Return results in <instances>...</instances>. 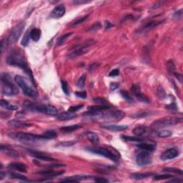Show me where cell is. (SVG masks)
Here are the masks:
<instances>
[{
	"instance_id": "obj_50",
	"label": "cell",
	"mask_w": 183,
	"mask_h": 183,
	"mask_svg": "<svg viewBox=\"0 0 183 183\" xmlns=\"http://www.w3.org/2000/svg\"><path fill=\"white\" fill-rule=\"evenodd\" d=\"M61 167H66V165L62 163H55L50 165H46V166L44 167V168H45V169H52V168H61Z\"/></svg>"
},
{
	"instance_id": "obj_46",
	"label": "cell",
	"mask_w": 183,
	"mask_h": 183,
	"mask_svg": "<svg viewBox=\"0 0 183 183\" xmlns=\"http://www.w3.org/2000/svg\"><path fill=\"white\" fill-rule=\"evenodd\" d=\"M83 107H84V105H76V106H71L68 109V112H72V113H75L76 112H77V111H79L80 109H81Z\"/></svg>"
},
{
	"instance_id": "obj_25",
	"label": "cell",
	"mask_w": 183,
	"mask_h": 183,
	"mask_svg": "<svg viewBox=\"0 0 183 183\" xmlns=\"http://www.w3.org/2000/svg\"><path fill=\"white\" fill-rule=\"evenodd\" d=\"M44 113L49 115L56 116L58 115V111L56 109V107H54L52 105H47V106H44Z\"/></svg>"
},
{
	"instance_id": "obj_36",
	"label": "cell",
	"mask_w": 183,
	"mask_h": 183,
	"mask_svg": "<svg viewBox=\"0 0 183 183\" xmlns=\"http://www.w3.org/2000/svg\"><path fill=\"white\" fill-rule=\"evenodd\" d=\"M31 38L30 37V31H27L24 34V35L23 36L22 40L21 42V45L24 46V47H27V44H29V39Z\"/></svg>"
},
{
	"instance_id": "obj_12",
	"label": "cell",
	"mask_w": 183,
	"mask_h": 183,
	"mask_svg": "<svg viewBox=\"0 0 183 183\" xmlns=\"http://www.w3.org/2000/svg\"><path fill=\"white\" fill-rule=\"evenodd\" d=\"M0 150L1 152L7 155V156L11 157L12 158H15V159H18L19 158L20 155L17 151L14 149L13 148L9 147V146H5V145H1V147H0Z\"/></svg>"
},
{
	"instance_id": "obj_8",
	"label": "cell",
	"mask_w": 183,
	"mask_h": 183,
	"mask_svg": "<svg viewBox=\"0 0 183 183\" xmlns=\"http://www.w3.org/2000/svg\"><path fill=\"white\" fill-rule=\"evenodd\" d=\"M102 119L106 121H119L125 117V112L121 110H108L104 111L99 115Z\"/></svg>"
},
{
	"instance_id": "obj_61",
	"label": "cell",
	"mask_w": 183,
	"mask_h": 183,
	"mask_svg": "<svg viewBox=\"0 0 183 183\" xmlns=\"http://www.w3.org/2000/svg\"><path fill=\"white\" fill-rule=\"evenodd\" d=\"M113 26V24H112V23L109 22V21H106V22H105V29H110L111 27H112Z\"/></svg>"
},
{
	"instance_id": "obj_53",
	"label": "cell",
	"mask_w": 183,
	"mask_h": 183,
	"mask_svg": "<svg viewBox=\"0 0 183 183\" xmlns=\"http://www.w3.org/2000/svg\"><path fill=\"white\" fill-rule=\"evenodd\" d=\"M119 74V71L118 69H114L112 70L109 73V77H117Z\"/></svg>"
},
{
	"instance_id": "obj_5",
	"label": "cell",
	"mask_w": 183,
	"mask_h": 183,
	"mask_svg": "<svg viewBox=\"0 0 183 183\" xmlns=\"http://www.w3.org/2000/svg\"><path fill=\"white\" fill-rule=\"evenodd\" d=\"M14 80L26 96L32 98H35L37 96V90L31 84H29L28 80L25 77L21 75H17L14 77Z\"/></svg>"
},
{
	"instance_id": "obj_30",
	"label": "cell",
	"mask_w": 183,
	"mask_h": 183,
	"mask_svg": "<svg viewBox=\"0 0 183 183\" xmlns=\"http://www.w3.org/2000/svg\"><path fill=\"white\" fill-rule=\"evenodd\" d=\"M42 135L45 137L47 138V139H54V138L57 137V134L54 130L50 129V130L45 131V132L42 134Z\"/></svg>"
},
{
	"instance_id": "obj_29",
	"label": "cell",
	"mask_w": 183,
	"mask_h": 183,
	"mask_svg": "<svg viewBox=\"0 0 183 183\" xmlns=\"http://www.w3.org/2000/svg\"><path fill=\"white\" fill-rule=\"evenodd\" d=\"M87 137L89 139L90 142H92L94 144H98L99 142V138L97 136V135H96L94 132H90L87 134Z\"/></svg>"
},
{
	"instance_id": "obj_23",
	"label": "cell",
	"mask_w": 183,
	"mask_h": 183,
	"mask_svg": "<svg viewBox=\"0 0 183 183\" xmlns=\"http://www.w3.org/2000/svg\"><path fill=\"white\" fill-rule=\"evenodd\" d=\"M81 127L82 126L80 125H70V126L62 127L60 128V131L64 132V133H71V132L81 128Z\"/></svg>"
},
{
	"instance_id": "obj_49",
	"label": "cell",
	"mask_w": 183,
	"mask_h": 183,
	"mask_svg": "<svg viewBox=\"0 0 183 183\" xmlns=\"http://www.w3.org/2000/svg\"><path fill=\"white\" fill-rule=\"evenodd\" d=\"M101 27H102V24H100V22H96L95 23V24H94L91 27H90V28L87 29V31L88 32L97 31V30H99V29L101 28Z\"/></svg>"
},
{
	"instance_id": "obj_26",
	"label": "cell",
	"mask_w": 183,
	"mask_h": 183,
	"mask_svg": "<svg viewBox=\"0 0 183 183\" xmlns=\"http://www.w3.org/2000/svg\"><path fill=\"white\" fill-rule=\"evenodd\" d=\"M0 105H1V107L4 108L5 109H7V110L14 111L18 109V107L16 106V105H11L7 101L4 100V99H1V101H0Z\"/></svg>"
},
{
	"instance_id": "obj_47",
	"label": "cell",
	"mask_w": 183,
	"mask_h": 183,
	"mask_svg": "<svg viewBox=\"0 0 183 183\" xmlns=\"http://www.w3.org/2000/svg\"><path fill=\"white\" fill-rule=\"evenodd\" d=\"M131 92H132V93L135 96L137 95V94L141 92V88L140 87H139V84H133V85L132 86V87H131Z\"/></svg>"
},
{
	"instance_id": "obj_19",
	"label": "cell",
	"mask_w": 183,
	"mask_h": 183,
	"mask_svg": "<svg viewBox=\"0 0 183 183\" xmlns=\"http://www.w3.org/2000/svg\"><path fill=\"white\" fill-rule=\"evenodd\" d=\"M164 20H161V21H149V22L146 23L142 28L140 29L139 31L141 32H147L149 30L152 29L153 28L155 27H158V25L161 24L162 22H163Z\"/></svg>"
},
{
	"instance_id": "obj_42",
	"label": "cell",
	"mask_w": 183,
	"mask_h": 183,
	"mask_svg": "<svg viewBox=\"0 0 183 183\" xmlns=\"http://www.w3.org/2000/svg\"><path fill=\"white\" fill-rule=\"evenodd\" d=\"M85 80H86V74H83L81 77H80V79L78 80L77 83V86L80 89H82L84 87L85 85Z\"/></svg>"
},
{
	"instance_id": "obj_3",
	"label": "cell",
	"mask_w": 183,
	"mask_h": 183,
	"mask_svg": "<svg viewBox=\"0 0 183 183\" xmlns=\"http://www.w3.org/2000/svg\"><path fill=\"white\" fill-rule=\"evenodd\" d=\"M11 139L18 142L29 143V142H37L40 140H45L47 138L43 135H37L34 134L25 133V132H11L8 135Z\"/></svg>"
},
{
	"instance_id": "obj_35",
	"label": "cell",
	"mask_w": 183,
	"mask_h": 183,
	"mask_svg": "<svg viewBox=\"0 0 183 183\" xmlns=\"http://www.w3.org/2000/svg\"><path fill=\"white\" fill-rule=\"evenodd\" d=\"M163 171L168 172V173H177L180 175H182L183 174L182 170L175 168H165L163 169Z\"/></svg>"
},
{
	"instance_id": "obj_20",
	"label": "cell",
	"mask_w": 183,
	"mask_h": 183,
	"mask_svg": "<svg viewBox=\"0 0 183 183\" xmlns=\"http://www.w3.org/2000/svg\"><path fill=\"white\" fill-rule=\"evenodd\" d=\"M102 128L107 130L114 131V132H119V131H123L127 129V125H102Z\"/></svg>"
},
{
	"instance_id": "obj_22",
	"label": "cell",
	"mask_w": 183,
	"mask_h": 183,
	"mask_svg": "<svg viewBox=\"0 0 183 183\" xmlns=\"http://www.w3.org/2000/svg\"><path fill=\"white\" fill-rule=\"evenodd\" d=\"M75 117L76 115L74 113H72L70 112H64L57 115V118L60 121H67L73 119Z\"/></svg>"
},
{
	"instance_id": "obj_58",
	"label": "cell",
	"mask_w": 183,
	"mask_h": 183,
	"mask_svg": "<svg viewBox=\"0 0 183 183\" xmlns=\"http://www.w3.org/2000/svg\"><path fill=\"white\" fill-rule=\"evenodd\" d=\"M75 144V142L74 141H70V142H61L60 145H62V146H71V145H74Z\"/></svg>"
},
{
	"instance_id": "obj_33",
	"label": "cell",
	"mask_w": 183,
	"mask_h": 183,
	"mask_svg": "<svg viewBox=\"0 0 183 183\" xmlns=\"http://www.w3.org/2000/svg\"><path fill=\"white\" fill-rule=\"evenodd\" d=\"M157 135H158V136L159 137L166 138L170 137L171 135H172V132H171V131L168 130V129H163V130L158 131Z\"/></svg>"
},
{
	"instance_id": "obj_14",
	"label": "cell",
	"mask_w": 183,
	"mask_h": 183,
	"mask_svg": "<svg viewBox=\"0 0 183 183\" xmlns=\"http://www.w3.org/2000/svg\"><path fill=\"white\" fill-rule=\"evenodd\" d=\"M28 152L32 155V156L34 157L37 159L43 161H47V162H52V161H55L56 160L54 158H51V157L48 156V155H45V154L42 153V152H36V151L33 150H28Z\"/></svg>"
},
{
	"instance_id": "obj_44",
	"label": "cell",
	"mask_w": 183,
	"mask_h": 183,
	"mask_svg": "<svg viewBox=\"0 0 183 183\" xmlns=\"http://www.w3.org/2000/svg\"><path fill=\"white\" fill-rule=\"evenodd\" d=\"M152 112H146V111H143V112H139L135 114V115H132V117L134 118H139V117H147L151 115Z\"/></svg>"
},
{
	"instance_id": "obj_2",
	"label": "cell",
	"mask_w": 183,
	"mask_h": 183,
	"mask_svg": "<svg viewBox=\"0 0 183 183\" xmlns=\"http://www.w3.org/2000/svg\"><path fill=\"white\" fill-rule=\"evenodd\" d=\"M87 151L96 155L104 156L108 159L111 160L115 162H117L120 158V155L119 152L112 148L101 147H88L86 148Z\"/></svg>"
},
{
	"instance_id": "obj_31",
	"label": "cell",
	"mask_w": 183,
	"mask_h": 183,
	"mask_svg": "<svg viewBox=\"0 0 183 183\" xmlns=\"http://www.w3.org/2000/svg\"><path fill=\"white\" fill-rule=\"evenodd\" d=\"M72 34H73V32H70V33H67V34H63L62 36H61V37H60V38L57 40V46H61L62 44H63L64 42H65L66 40H67V38H69L70 37H71Z\"/></svg>"
},
{
	"instance_id": "obj_11",
	"label": "cell",
	"mask_w": 183,
	"mask_h": 183,
	"mask_svg": "<svg viewBox=\"0 0 183 183\" xmlns=\"http://www.w3.org/2000/svg\"><path fill=\"white\" fill-rule=\"evenodd\" d=\"M180 152L177 148H170L167 149L165 152H162L161 155V160H172L176 158L177 157L179 156Z\"/></svg>"
},
{
	"instance_id": "obj_6",
	"label": "cell",
	"mask_w": 183,
	"mask_h": 183,
	"mask_svg": "<svg viewBox=\"0 0 183 183\" xmlns=\"http://www.w3.org/2000/svg\"><path fill=\"white\" fill-rule=\"evenodd\" d=\"M1 92L2 94L7 96H14L19 93L18 89L9 79L8 75L2 74L1 77Z\"/></svg>"
},
{
	"instance_id": "obj_10",
	"label": "cell",
	"mask_w": 183,
	"mask_h": 183,
	"mask_svg": "<svg viewBox=\"0 0 183 183\" xmlns=\"http://www.w3.org/2000/svg\"><path fill=\"white\" fill-rule=\"evenodd\" d=\"M152 157L149 152L143 150L139 152L136 158V162L139 166H146L152 163Z\"/></svg>"
},
{
	"instance_id": "obj_43",
	"label": "cell",
	"mask_w": 183,
	"mask_h": 183,
	"mask_svg": "<svg viewBox=\"0 0 183 183\" xmlns=\"http://www.w3.org/2000/svg\"><path fill=\"white\" fill-rule=\"evenodd\" d=\"M120 94L122 95V97L125 99L126 101H127L128 102H134V99L132 97L130 96L128 92L125 91V90H121Z\"/></svg>"
},
{
	"instance_id": "obj_56",
	"label": "cell",
	"mask_w": 183,
	"mask_h": 183,
	"mask_svg": "<svg viewBox=\"0 0 183 183\" xmlns=\"http://www.w3.org/2000/svg\"><path fill=\"white\" fill-rule=\"evenodd\" d=\"M94 180L96 182H108L107 180L102 178H94Z\"/></svg>"
},
{
	"instance_id": "obj_39",
	"label": "cell",
	"mask_w": 183,
	"mask_h": 183,
	"mask_svg": "<svg viewBox=\"0 0 183 183\" xmlns=\"http://www.w3.org/2000/svg\"><path fill=\"white\" fill-rule=\"evenodd\" d=\"M93 101L95 103H98L101 105H109V102L106 99H105L104 97H95L93 99Z\"/></svg>"
},
{
	"instance_id": "obj_16",
	"label": "cell",
	"mask_w": 183,
	"mask_h": 183,
	"mask_svg": "<svg viewBox=\"0 0 183 183\" xmlns=\"http://www.w3.org/2000/svg\"><path fill=\"white\" fill-rule=\"evenodd\" d=\"M137 146L139 148V149H142V150L147 151V152H153L156 149V144L154 142H139Z\"/></svg>"
},
{
	"instance_id": "obj_60",
	"label": "cell",
	"mask_w": 183,
	"mask_h": 183,
	"mask_svg": "<svg viewBox=\"0 0 183 183\" xmlns=\"http://www.w3.org/2000/svg\"><path fill=\"white\" fill-rule=\"evenodd\" d=\"M118 87H119V84H118L117 83H116V82L111 83V84H110V90H112V91H113V90H116L118 88Z\"/></svg>"
},
{
	"instance_id": "obj_37",
	"label": "cell",
	"mask_w": 183,
	"mask_h": 183,
	"mask_svg": "<svg viewBox=\"0 0 183 183\" xmlns=\"http://www.w3.org/2000/svg\"><path fill=\"white\" fill-rule=\"evenodd\" d=\"M122 138L125 139L126 141H132V142H141L144 141V139L140 138L139 137H130V136H126V135H122Z\"/></svg>"
},
{
	"instance_id": "obj_21",
	"label": "cell",
	"mask_w": 183,
	"mask_h": 183,
	"mask_svg": "<svg viewBox=\"0 0 183 183\" xmlns=\"http://www.w3.org/2000/svg\"><path fill=\"white\" fill-rule=\"evenodd\" d=\"M90 176H85V175H74V176L68 177L62 180V182H78V181L83 180H87Z\"/></svg>"
},
{
	"instance_id": "obj_55",
	"label": "cell",
	"mask_w": 183,
	"mask_h": 183,
	"mask_svg": "<svg viewBox=\"0 0 183 183\" xmlns=\"http://www.w3.org/2000/svg\"><path fill=\"white\" fill-rule=\"evenodd\" d=\"M89 2H90V1H86V0H74L73 1V3L74 4H83Z\"/></svg>"
},
{
	"instance_id": "obj_48",
	"label": "cell",
	"mask_w": 183,
	"mask_h": 183,
	"mask_svg": "<svg viewBox=\"0 0 183 183\" xmlns=\"http://www.w3.org/2000/svg\"><path fill=\"white\" fill-rule=\"evenodd\" d=\"M61 83H62V88L63 92H64L67 95H70L68 84H67V82H65L64 80H61Z\"/></svg>"
},
{
	"instance_id": "obj_13",
	"label": "cell",
	"mask_w": 183,
	"mask_h": 183,
	"mask_svg": "<svg viewBox=\"0 0 183 183\" xmlns=\"http://www.w3.org/2000/svg\"><path fill=\"white\" fill-rule=\"evenodd\" d=\"M65 11L66 9L64 4H60V5L57 6V7L52 11L51 17L54 19L61 18L62 17H63V16L64 15Z\"/></svg>"
},
{
	"instance_id": "obj_1",
	"label": "cell",
	"mask_w": 183,
	"mask_h": 183,
	"mask_svg": "<svg viewBox=\"0 0 183 183\" xmlns=\"http://www.w3.org/2000/svg\"><path fill=\"white\" fill-rule=\"evenodd\" d=\"M7 62L9 65L19 67L22 69V70H24V72L28 75H29L32 82L34 83L32 72L31 70L29 67L24 52H22L21 50L16 49V50H12L8 55V57H7Z\"/></svg>"
},
{
	"instance_id": "obj_52",
	"label": "cell",
	"mask_w": 183,
	"mask_h": 183,
	"mask_svg": "<svg viewBox=\"0 0 183 183\" xmlns=\"http://www.w3.org/2000/svg\"><path fill=\"white\" fill-rule=\"evenodd\" d=\"M76 96L78 97L81 98V99H86L87 98V92H77L75 93Z\"/></svg>"
},
{
	"instance_id": "obj_45",
	"label": "cell",
	"mask_w": 183,
	"mask_h": 183,
	"mask_svg": "<svg viewBox=\"0 0 183 183\" xmlns=\"http://www.w3.org/2000/svg\"><path fill=\"white\" fill-rule=\"evenodd\" d=\"M173 178L172 175H170V174H165V175H156V176L154 177V180H162L170 179V178Z\"/></svg>"
},
{
	"instance_id": "obj_4",
	"label": "cell",
	"mask_w": 183,
	"mask_h": 183,
	"mask_svg": "<svg viewBox=\"0 0 183 183\" xmlns=\"http://www.w3.org/2000/svg\"><path fill=\"white\" fill-rule=\"evenodd\" d=\"M183 119L182 117L168 116L158 119L153 122L151 125V127L153 129H160L164 127L172 125H178L182 122Z\"/></svg>"
},
{
	"instance_id": "obj_24",
	"label": "cell",
	"mask_w": 183,
	"mask_h": 183,
	"mask_svg": "<svg viewBox=\"0 0 183 183\" xmlns=\"http://www.w3.org/2000/svg\"><path fill=\"white\" fill-rule=\"evenodd\" d=\"M41 30L38 28H34L30 31V37H31V39L35 42L39 41V40L41 37Z\"/></svg>"
},
{
	"instance_id": "obj_28",
	"label": "cell",
	"mask_w": 183,
	"mask_h": 183,
	"mask_svg": "<svg viewBox=\"0 0 183 183\" xmlns=\"http://www.w3.org/2000/svg\"><path fill=\"white\" fill-rule=\"evenodd\" d=\"M147 132V128L145 126H137L133 129L134 135L136 137H142Z\"/></svg>"
},
{
	"instance_id": "obj_32",
	"label": "cell",
	"mask_w": 183,
	"mask_h": 183,
	"mask_svg": "<svg viewBox=\"0 0 183 183\" xmlns=\"http://www.w3.org/2000/svg\"><path fill=\"white\" fill-rule=\"evenodd\" d=\"M89 15H85V16H83V17H78V18L76 19L71 24V27H76V26L79 25V24H82V23L84 22V21L88 19Z\"/></svg>"
},
{
	"instance_id": "obj_59",
	"label": "cell",
	"mask_w": 183,
	"mask_h": 183,
	"mask_svg": "<svg viewBox=\"0 0 183 183\" xmlns=\"http://www.w3.org/2000/svg\"><path fill=\"white\" fill-rule=\"evenodd\" d=\"M173 75L175 76V77H176V79H178V80L180 82L182 83V74H180V73L175 72L174 73Z\"/></svg>"
},
{
	"instance_id": "obj_9",
	"label": "cell",
	"mask_w": 183,
	"mask_h": 183,
	"mask_svg": "<svg viewBox=\"0 0 183 183\" xmlns=\"http://www.w3.org/2000/svg\"><path fill=\"white\" fill-rule=\"evenodd\" d=\"M24 27H25V22L21 21V22L19 23L17 25H16L12 29L9 36L7 38L9 44H14L15 42H17V41L19 40L21 34H22Z\"/></svg>"
},
{
	"instance_id": "obj_54",
	"label": "cell",
	"mask_w": 183,
	"mask_h": 183,
	"mask_svg": "<svg viewBox=\"0 0 183 183\" xmlns=\"http://www.w3.org/2000/svg\"><path fill=\"white\" fill-rule=\"evenodd\" d=\"M165 107L168 109H170V110H177V109H177V105L175 102H173V103L170 104V105H167Z\"/></svg>"
},
{
	"instance_id": "obj_38",
	"label": "cell",
	"mask_w": 183,
	"mask_h": 183,
	"mask_svg": "<svg viewBox=\"0 0 183 183\" xmlns=\"http://www.w3.org/2000/svg\"><path fill=\"white\" fill-rule=\"evenodd\" d=\"M135 97H136L137 99L138 100L140 101V102H145V103H149V102H150V100H149V99L148 98V97L146 96L145 95H144V94H142V92H139V93L137 94V95H135Z\"/></svg>"
},
{
	"instance_id": "obj_15",
	"label": "cell",
	"mask_w": 183,
	"mask_h": 183,
	"mask_svg": "<svg viewBox=\"0 0 183 183\" xmlns=\"http://www.w3.org/2000/svg\"><path fill=\"white\" fill-rule=\"evenodd\" d=\"M65 172L64 170H60V171H55L52 170H44L41 171V172H37L38 175H42V176L44 177V178H54V177L60 176V175H63Z\"/></svg>"
},
{
	"instance_id": "obj_17",
	"label": "cell",
	"mask_w": 183,
	"mask_h": 183,
	"mask_svg": "<svg viewBox=\"0 0 183 183\" xmlns=\"http://www.w3.org/2000/svg\"><path fill=\"white\" fill-rule=\"evenodd\" d=\"M8 125L10 127L14 128H27L32 126L31 124L27 123V122H22L18 119H11L8 122Z\"/></svg>"
},
{
	"instance_id": "obj_62",
	"label": "cell",
	"mask_w": 183,
	"mask_h": 183,
	"mask_svg": "<svg viewBox=\"0 0 183 183\" xmlns=\"http://www.w3.org/2000/svg\"><path fill=\"white\" fill-rule=\"evenodd\" d=\"M98 66V64H97V63H94V64H91V65H90V71L91 72V71H93L94 70H95V69L97 68V67Z\"/></svg>"
},
{
	"instance_id": "obj_7",
	"label": "cell",
	"mask_w": 183,
	"mask_h": 183,
	"mask_svg": "<svg viewBox=\"0 0 183 183\" xmlns=\"http://www.w3.org/2000/svg\"><path fill=\"white\" fill-rule=\"evenodd\" d=\"M95 43V42L94 40H87V42H84L83 44H82L81 45L79 46V47H74V50H72V51L67 54V57L70 59H73L86 54V53L88 52V51L90 50V47H91L92 45H93Z\"/></svg>"
},
{
	"instance_id": "obj_41",
	"label": "cell",
	"mask_w": 183,
	"mask_h": 183,
	"mask_svg": "<svg viewBox=\"0 0 183 183\" xmlns=\"http://www.w3.org/2000/svg\"><path fill=\"white\" fill-rule=\"evenodd\" d=\"M10 177L12 179H17V180H21L23 181H28V180L27 179V177L24 176V175H21L19 173H16V172H11L10 173Z\"/></svg>"
},
{
	"instance_id": "obj_27",
	"label": "cell",
	"mask_w": 183,
	"mask_h": 183,
	"mask_svg": "<svg viewBox=\"0 0 183 183\" xmlns=\"http://www.w3.org/2000/svg\"><path fill=\"white\" fill-rule=\"evenodd\" d=\"M153 175L152 172H147V173H133L130 175V178L134 180H142L149 178Z\"/></svg>"
},
{
	"instance_id": "obj_51",
	"label": "cell",
	"mask_w": 183,
	"mask_h": 183,
	"mask_svg": "<svg viewBox=\"0 0 183 183\" xmlns=\"http://www.w3.org/2000/svg\"><path fill=\"white\" fill-rule=\"evenodd\" d=\"M182 9L178 10V11H175V14H174L173 17L175 19H180L182 18Z\"/></svg>"
},
{
	"instance_id": "obj_34",
	"label": "cell",
	"mask_w": 183,
	"mask_h": 183,
	"mask_svg": "<svg viewBox=\"0 0 183 183\" xmlns=\"http://www.w3.org/2000/svg\"><path fill=\"white\" fill-rule=\"evenodd\" d=\"M157 95H158V98L160 99H164L166 97V92H165L164 88L161 85H159L158 87V89H157Z\"/></svg>"
},
{
	"instance_id": "obj_40",
	"label": "cell",
	"mask_w": 183,
	"mask_h": 183,
	"mask_svg": "<svg viewBox=\"0 0 183 183\" xmlns=\"http://www.w3.org/2000/svg\"><path fill=\"white\" fill-rule=\"evenodd\" d=\"M168 70L170 75H173L174 73L176 72V68L172 60H170L168 62Z\"/></svg>"
},
{
	"instance_id": "obj_63",
	"label": "cell",
	"mask_w": 183,
	"mask_h": 183,
	"mask_svg": "<svg viewBox=\"0 0 183 183\" xmlns=\"http://www.w3.org/2000/svg\"><path fill=\"white\" fill-rule=\"evenodd\" d=\"M170 182H182V179H179V178H174V179L171 180Z\"/></svg>"
},
{
	"instance_id": "obj_57",
	"label": "cell",
	"mask_w": 183,
	"mask_h": 183,
	"mask_svg": "<svg viewBox=\"0 0 183 183\" xmlns=\"http://www.w3.org/2000/svg\"><path fill=\"white\" fill-rule=\"evenodd\" d=\"M9 44L8 40L7 39H4V40H1V52H4V47H7V44Z\"/></svg>"
},
{
	"instance_id": "obj_18",
	"label": "cell",
	"mask_w": 183,
	"mask_h": 183,
	"mask_svg": "<svg viewBox=\"0 0 183 183\" xmlns=\"http://www.w3.org/2000/svg\"><path fill=\"white\" fill-rule=\"evenodd\" d=\"M8 166L10 169L19 171V172H27V165L23 163H20V162H12V163H10Z\"/></svg>"
}]
</instances>
